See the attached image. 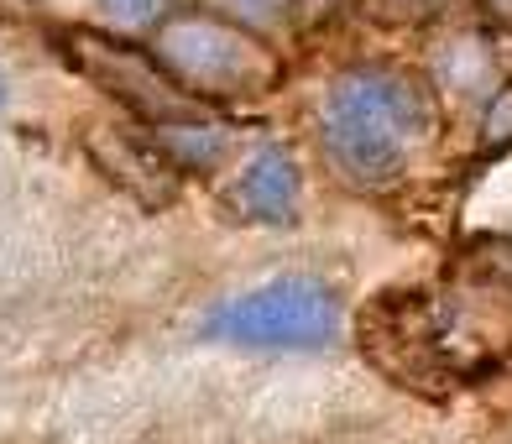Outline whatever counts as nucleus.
Returning a JSON list of instances; mask_svg holds the SVG:
<instances>
[{
    "mask_svg": "<svg viewBox=\"0 0 512 444\" xmlns=\"http://www.w3.org/2000/svg\"><path fill=\"white\" fill-rule=\"evenodd\" d=\"M157 63L183 84V89H251L267 79V58L251 42L246 27L215 16H168L157 32Z\"/></svg>",
    "mask_w": 512,
    "mask_h": 444,
    "instance_id": "3",
    "label": "nucleus"
},
{
    "mask_svg": "<svg viewBox=\"0 0 512 444\" xmlns=\"http://www.w3.org/2000/svg\"><path fill=\"white\" fill-rule=\"evenodd\" d=\"M429 100L398 68H345L319 100V142L330 168L356 189H382L418 152Z\"/></svg>",
    "mask_w": 512,
    "mask_h": 444,
    "instance_id": "1",
    "label": "nucleus"
},
{
    "mask_svg": "<svg viewBox=\"0 0 512 444\" xmlns=\"http://www.w3.org/2000/svg\"><path fill=\"white\" fill-rule=\"evenodd\" d=\"M100 11L110 16V21H152L157 11H162V0H100Z\"/></svg>",
    "mask_w": 512,
    "mask_h": 444,
    "instance_id": "7",
    "label": "nucleus"
},
{
    "mask_svg": "<svg viewBox=\"0 0 512 444\" xmlns=\"http://www.w3.org/2000/svg\"><path fill=\"white\" fill-rule=\"evenodd\" d=\"M84 63L95 68V74L115 89L121 100H131L136 110L157 115V121H189V95H183V84L168 74L162 63L131 53V48H115V42H84Z\"/></svg>",
    "mask_w": 512,
    "mask_h": 444,
    "instance_id": "4",
    "label": "nucleus"
},
{
    "mask_svg": "<svg viewBox=\"0 0 512 444\" xmlns=\"http://www.w3.org/2000/svg\"><path fill=\"white\" fill-rule=\"evenodd\" d=\"M486 6H492V11L502 16V21H512V0H486Z\"/></svg>",
    "mask_w": 512,
    "mask_h": 444,
    "instance_id": "9",
    "label": "nucleus"
},
{
    "mask_svg": "<svg viewBox=\"0 0 512 444\" xmlns=\"http://www.w3.org/2000/svg\"><path fill=\"white\" fill-rule=\"evenodd\" d=\"M507 131H512V95H497V100H492V115H486V136H492V142H502Z\"/></svg>",
    "mask_w": 512,
    "mask_h": 444,
    "instance_id": "8",
    "label": "nucleus"
},
{
    "mask_svg": "<svg viewBox=\"0 0 512 444\" xmlns=\"http://www.w3.org/2000/svg\"><path fill=\"white\" fill-rule=\"evenodd\" d=\"M298 199H304V183L283 147H262L236 178V209L256 225H293Z\"/></svg>",
    "mask_w": 512,
    "mask_h": 444,
    "instance_id": "5",
    "label": "nucleus"
},
{
    "mask_svg": "<svg viewBox=\"0 0 512 444\" xmlns=\"http://www.w3.org/2000/svg\"><path fill=\"white\" fill-rule=\"evenodd\" d=\"M220 6L241 21V27H267V21H288L293 0H220Z\"/></svg>",
    "mask_w": 512,
    "mask_h": 444,
    "instance_id": "6",
    "label": "nucleus"
},
{
    "mask_svg": "<svg viewBox=\"0 0 512 444\" xmlns=\"http://www.w3.org/2000/svg\"><path fill=\"white\" fill-rule=\"evenodd\" d=\"M340 298L319 277H267L204 314L199 335L236 350H324L340 340Z\"/></svg>",
    "mask_w": 512,
    "mask_h": 444,
    "instance_id": "2",
    "label": "nucleus"
},
{
    "mask_svg": "<svg viewBox=\"0 0 512 444\" xmlns=\"http://www.w3.org/2000/svg\"><path fill=\"white\" fill-rule=\"evenodd\" d=\"M6 95H11V84H6V68H0V105H6Z\"/></svg>",
    "mask_w": 512,
    "mask_h": 444,
    "instance_id": "10",
    "label": "nucleus"
}]
</instances>
